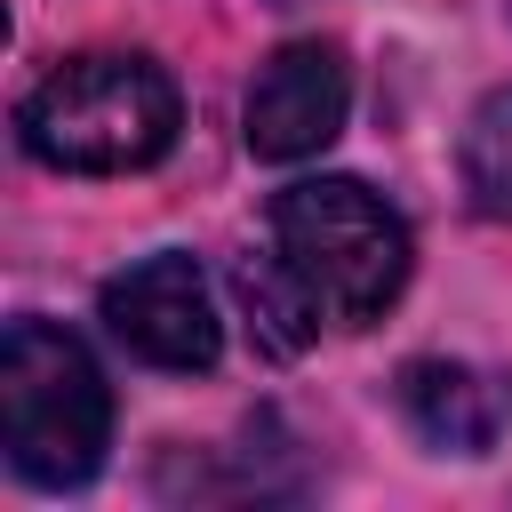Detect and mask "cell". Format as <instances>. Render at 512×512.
I'll list each match as a JSON object with an SVG mask.
<instances>
[{"mask_svg": "<svg viewBox=\"0 0 512 512\" xmlns=\"http://www.w3.org/2000/svg\"><path fill=\"white\" fill-rule=\"evenodd\" d=\"M408 280V224L352 176H304L264 216V256L240 264V296L272 352L312 328H368Z\"/></svg>", "mask_w": 512, "mask_h": 512, "instance_id": "1", "label": "cell"}, {"mask_svg": "<svg viewBox=\"0 0 512 512\" xmlns=\"http://www.w3.org/2000/svg\"><path fill=\"white\" fill-rule=\"evenodd\" d=\"M176 80L152 64V56H72L56 64L16 128H24V152L64 168V176H128V168H152L168 144H176Z\"/></svg>", "mask_w": 512, "mask_h": 512, "instance_id": "2", "label": "cell"}, {"mask_svg": "<svg viewBox=\"0 0 512 512\" xmlns=\"http://www.w3.org/2000/svg\"><path fill=\"white\" fill-rule=\"evenodd\" d=\"M112 392L80 336L56 320H16L0 336V448L32 488H80L104 464Z\"/></svg>", "mask_w": 512, "mask_h": 512, "instance_id": "3", "label": "cell"}, {"mask_svg": "<svg viewBox=\"0 0 512 512\" xmlns=\"http://www.w3.org/2000/svg\"><path fill=\"white\" fill-rule=\"evenodd\" d=\"M96 312H104V328H112L144 368L192 376V368H216V352H224L216 296H208L200 264L176 256V248H168V256H144V264H128V272H112Z\"/></svg>", "mask_w": 512, "mask_h": 512, "instance_id": "4", "label": "cell"}, {"mask_svg": "<svg viewBox=\"0 0 512 512\" xmlns=\"http://www.w3.org/2000/svg\"><path fill=\"white\" fill-rule=\"evenodd\" d=\"M344 112H352L344 48H328V40H288V48L256 72V88H248V152H256V160H280V168H288V160H312V152L336 144Z\"/></svg>", "mask_w": 512, "mask_h": 512, "instance_id": "5", "label": "cell"}, {"mask_svg": "<svg viewBox=\"0 0 512 512\" xmlns=\"http://www.w3.org/2000/svg\"><path fill=\"white\" fill-rule=\"evenodd\" d=\"M400 408L432 448H464V456H480L496 440V424H504L496 384L456 368V360H408L400 368Z\"/></svg>", "mask_w": 512, "mask_h": 512, "instance_id": "6", "label": "cell"}, {"mask_svg": "<svg viewBox=\"0 0 512 512\" xmlns=\"http://www.w3.org/2000/svg\"><path fill=\"white\" fill-rule=\"evenodd\" d=\"M456 168H464L472 208H480V216H496V224H512V88H496V96L464 120Z\"/></svg>", "mask_w": 512, "mask_h": 512, "instance_id": "7", "label": "cell"}]
</instances>
